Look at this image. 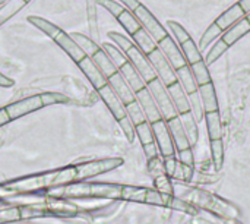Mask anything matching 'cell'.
I'll list each match as a JSON object with an SVG mask.
<instances>
[{
    "instance_id": "cell-1",
    "label": "cell",
    "mask_w": 250,
    "mask_h": 224,
    "mask_svg": "<svg viewBox=\"0 0 250 224\" xmlns=\"http://www.w3.org/2000/svg\"><path fill=\"white\" fill-rule=\"evenodd\" d=\"M123 163L125 161L120 157H110V158L92 160L78 164H69L66 167L6 180L0 183V201L22 197V195L47 192L50 189L64 186L69 183L88 180L100 175L108 173L114 169H119L120 166H123Z\"/></svg>"
},
{
    "instance_id": "cell-2",
    "label": "cell",
    "mask_w": 250,
    "mask_h": 224,
    "mask_svg": "<svg viewBox=\"0 0 250 224\" xmlns=\"http://www.w3.org/2000/svg\"><path fill=\"white\" fill-rule=\"evenodd\" d=\"M47 197L66 198V200H83V198L116 200V201H130V202L164 207L163 195L157 189H151L145 186L122 185V183H105V182L81 180V182L50 189L47 191Z\"/></svg>"
},
{
    "instance_id": "cell-3",
    "label": "cell",
    "mask_w": 250,
    "mask_h": 224,
    "mask_svg": "<svg viewBox=\"0 0 250 224\" xmlns=\"http://www.w3.org/2000/svg\"><path fill=\"white\" fill-rule=\"evenodd\" d=\"M79 211L81 208L66 198L47 197V200L41 202L18 204L15 207L0 210V224L16 223L22 220L42 217H73L79 214Z\"/></svg>"
},
{
    "instance_id": "cell-4",
    "label": "cell",
    "mask_w": 250,
    "mask_h": 224,
    "mask_svg": "<svg viewBox=\"0 0 250 224\" xmlns=\"http://www.w3.org/2000/svg\"><path fill=\"white\" fill-rule=\"evenodd\" d=\"M179 198L190 202L192 205L204 208L224 220H236L240 216V210L234 204H231L230 201H227L212 192H208V191H204L199 188H190Z\"/></svg>"
},
{
    "instance_id": "cell-5",
    "label": "cell",
    "mask_w": 250,
    "mask_h": 224,
    "mask_svg": "<svg viewBox=\"0 0 250 224\" xmlns=\"http://www.w3.org/2000/svg\"><path fill=\"white\" fill-rule=\"evenodd\" d=\"M69 98L60 92H40V94H34L25 98H21L18 101L9 103L6 104V110L10 116V120H18L23 116H28L37 110L50 107V106H56V104H67Z\"/></svg>"
},
{
    "instance_id": "cell-6",
    "label": "cell",
    "mask_w": 250,
    "mask_h": 224,
    "mask_svg": "<svg viewBox=\"0 0 250 224\" xmlns=\"http://www.w3.org/2000/svg\"><path fill=\"white\" fill-rule=\"evenodd\" d=\"M146 88L149 90V92L152 94L161 114H163V119L166 120H170L173 117H177L179 116V112L170 97V92H168V88L167 85H164V82L157 76L155 79L149 81L146 84Z\"/></svg>"
},
{
    "instance_id": "cell-7",
    "label": "cell",
    "mask_w": 250,
    "mask_h": 224,
    "mask_svg": "<svg viewBox=\"0 0 250 224\" xmlns=\"http://www.w3.org/2000/svg\"><path fill=\"white\" fill-rule=\"evenodd\" d=\"M148 59L149 62L152 63L155 72H157V76L164 82V85H171L174 82H177V73H176V69L171 66V63L168 62V59L164 56V53L157 47L155 50H152L149 54H148Z\"/></svg>"
},
{
    "instance_id": "cell-8",
    "label": "cell",
    "mask_w": 250,
    "mask_h": 224,
    "mask_svg": "<svg viewBox=\"0 0 250 224\" xmlns=\"http://www.w3.org/2000/svg\"><path fill=\"white\" fill-rule=\"evenodd\" d=\"M127 59L132 62V65L136 67V70L141 73V76L144 78V81L148 84L149 81L157 78V72L152 66V63L148 59V54H145L136 44H133L130 48H127L126 51Z\"/></svg>"
},
{
    "instance_id": "cell-9",
    "label": "cell",
    "mask_w": 250,
    "mask_h": 224,
    "mask_svg": "<svg viewBox=\"0 0 250 224\" xmlns=\"http://www.w3.org/2000/svg\"><path fill=\"white\" fill-rule=\"evenodd\" d=\"M152 131H154V136H155V142L160 148V154L163 157H170L174 156L176 153V145L171 136V132L168 129V123L166 119L157 120L154 123H151Z\"/></svg>"
},
{
    "instance_id": "cell-10",
    "label": "cell",
    "mask_w": 250,
    "mask_h": 224,
    "mask_svg": "<svg viewBox=\"0 0 250 224\" xmlns=\"http://www.w3.org/2000/svg\"><path fill=\"white\" fill-rule=\"evenodd\" d=\"M133 13H135V16L138 18V21L141 22L142 28H145L157 43L161 41L164 37L168 35L167 29H166V28L160 23V21L149 12V9L145 7L142 3L139 4V7H138Z\"/></svg>"
},
{
    "instance_id": "cell-11",
    "label": "cell",
    "mask_w": 250,
    "mask_h": 224,
    "mask_svg": "<svg viewBox=\"0 0 250 224\" xmlns=\"http://www.w3.org/2000/svg\"><path fill=\"white\" fill-rule=\"evenodd\" d=\"M158 48L164 53V56L168 59V62L171 63V66L174 69H180L188 65V60L182 51V47H179L177 43L170 35H167L161 41H158Z\"/></svg>"
},
{
    "instance_id": "cell-12",
    "label": "cell",
    "mask_w": 250,
    "mask_h": 224,
    "mask_svg": "<svg viewBox=\"0 0 250 224\" xmlns=\"http://www.w3.org/2000/svg\"><path fill=\"white\" fill-rule=\"evenodd\" d=\"M100 95V98L104 101V104L107 106V109L110 110V113L113 114V117L119 122L123 117L127 116L126 113V106L123 104V101L119 98V95L113 91V88L110 85H107L105 88H103L100 92H97Z\"/></svg>"
},
{
    "instance_id": "cell-13",
    "label": "cell",
    "mask_w": 250,
    "mask_h": 224,
    "mask_svg": "<svg viewBox=\"0 0 250 224\" xmlns=\"http://www.w3.org/2000/svg\"><path fill=\"white\" fill-rule=\"evenodd\" d=\"M107 81H108V85L119 95V98L123 101L125 106L129 103H133L136 100V94L133 92V90L129 87V84L126 82V79L123 78V75L119 70H116L114 73L107 76Z\"/></svg>"
},
{
    "instance_id": "cell-14",
    "label": "cell",
    "mask_w": 250,
    "mask_h": 224,
    "mask_svg": "<svg viewBox=\"0 0 250 224\" xmlns=\"http://www.w3.org/2000/svg\"><path fill=\"white\" fill-rule=\"evenodd\" d=\"M136 100L141 104V107L144 109V112H145L146 119H148L149 123H154V122L163 119V114H161V112H160V109H158V106H157L152 94L149 92V90L146 87L144 90H141V91L136 92Z\"/></svg>"
},
{
    "instance_id": "cell-15",
    "label": "cell",
    "mask_w": 250,
    "mask_h": 224,
    "mask_svg": "<svg viewBox=\"0 0 250 224\" xmlns=\"http://www.w3.org/2000/svg\"><path fill=\"white\" fill-rule=\"evenodd\" d=\"M119 72L123 75V78L126 79V82L129 84V87L133 90L135 94L146 87V82L144 81V78L141 76V73L136 70V67L132 65L130 60H127L122 66H119Z\"/></svg>"
},
{
    "instance_id": "cell-16",
    "label": "cell",
    "mask_w": 250,
    "mask_h": 224,
    "mask_svg": "<svg viewBox=\"0 0 250 224\" xmlns=\"http://www.w3.org/2000/svg\"><path fill=\"white\" fill-rule=\"evenodd\" d=\"M168 123V129L171 132V136H173V141H174V145H176V150L177 151H182V150H186V148H190V142H189V138L183 129V125L177 117H173L170 120H167Z\"/></svg>"
},
{
    "instance_id": "cell-17",
    "label": "cell",
    "mask_w": 250,
    "mask_h": 224,
    "mask_svg": "<svg viewBox=\"0 0 250 224\" xmlns=\"http://www.w3.org/2000/svg\"><path fill=\"white\" fill-rule=\"evenodd\" d=\"M246 16V12L242 9V6L239 3L233 4L230 9H227L226 12H223L217 19L215 22L218 23V26L223 29V31H227L230 26H233L236 22H239L240 19H243Z\"/></svg>"
},
{
    "instance_id": "cell-18",
    "label": "cell",
    "mask_w": 250,
    "mask_h": 224,
    "mask_svg": "<svg viewBox=\"0 0 250 224\" xmlns=\"http://www.w3.org/2000/svg\"><path fill=\"white\" fill-rule=\"evenodd\" d=\"M248 32H250V22L248 21V18L245 16L243 19H240L239 22H236L233 26H230L224 35H223V40L226 41V44L229 47H231L233 44H236L240 38H243Z\"/></svg>"
},
{
    "instance_id": "cell-19",
    "label": "cell",
    "mask_w": 250,
    "mask_h": 224,
    "mask_svg": "<svg viewBox=\"0 0 250 224\" xmlns=\"http://www.w3.org/2000/svg\"><path fill=\"white\" fill-rule=\"evenodd\" d=\"M167 88H168L170 97H171V100H173V103H174V106H176L179 114H180V113H185V112H189V110H190L189 98H188V94H186V91L183 90L182 84L177 81V82L168 85Z\"/></svg>"
},
{
    "instance_id": "cell-20",
    "label": "cell",
    "mask_w": 250,
    "mask_h": 224,
    "mask_svg": "<svg viewBox=\"0 0 250 224\" xmlns=\"http://www.w3.org/2000/svg\"><path fill=\"white\" fill-rule=\"evenodd\" d=\"M198 91H199V95L202 98L205 113L207 112H217L218 110V98H217V92H215V87H214L212 81L208 84L199 85Z\"/></svg>"
},
{
    "instance_id": "cell-21",
    "label": "cell",
    "mask_w": 250,
    "mask_h": 224,
    "mask_svg": "<svg viewBox=\"0 0 250 224\" xmlns=\"http://www.w3.org/2000/svg\"><path fill=\"white\" fill-rule=\"evenodd\" d=\"M179 119L183 125V129L189 138V142L190 145H196L198 139H199V129H198V120L195 119V116L192 114V112H185V113H180L179 114Z\"/></svg>"
},
{
    "instance_id": "cell-22",
    "label": "cell",
    "mask_w": 250,
    "mask_h": 224,
    "mask_svg": "<svg viewBox=\"0 0 250 224\" xmlns=\"http://www.w3.org/2000/svg\"><path fill=\"white\" fill-rule=\"evenodd\" d=\"M31 0H6L0 6V26L10 21L16 13H19Z\"/></svg>"
},
{
    "instance_id": "cell-23",
    "label": "cell",
    "mask_w": 250,
    "mask_h": 224,
    "mask_svg": "<svg viewBox=\"0 0 250 224\" xmlns=\"http://www.w3.org/2000/svg\"><path fill=\"white\" fill-rule=\"evenodd\" d=\"M133 43L145 53V54H149L152 50H155L158 47V43L151 37V34L145 29V28H141L138 29L133 35Z\"/></svg>"
},
{
    "instance_id": "cell-24",
    "label": "cell",
    "mask_w": 250,
    "mask_h": 224,
    "mask_svg": "<svg viewBox=\"0 0 250 224\" xmlns=\"http://www.w3.org/2000/svg\"><path fill=\"white\" fill-rule=\"evenodd\" d=\"M176 73H177V79L182 84V87L186 91V94H192V92L198 91L199 85H198V82H196V79H195L189 65H186V66H183L180 69H176Z\"/></svg>"
},
{
    "instance_id": "cell-25",
    "label": "cell",
    "mask_w": 250,
    "mask_h": 224,
    "mask_svg": "<svg viewBox=\"0 0 250 224\" xmlns=\"http://www.w3.org/2000/svg\"><path fill=\"white\" fill-rule=\"evenodd\" d=\"M116 19L119 21V23L125 28V31H126L130 37H132L138 29L142 28V25H141V22L138 21V18L135 16V13L130 12V10L126 9V7L116 16Z\"/></svg>"
},
{
    "instance_id": "cell-26",
    "label": "cell",
    "mask_w": 250,
    "mask_h": 224,
    "mask_svg": "<svg viewBox=\"0 0 250 224\" xmlns=\"http://www.w3.org/2000/svg\"><path fill=\"white\" fill-rule=\"evenodd\" d=\"M205 120H207V126H208L209 139H221L223 138V123H221V116H220L218 110L207 112Z\"/></svg>"
},
{
    "instance_id": "cell-27",
    "label": "cell",
    "mask_w": 250,
    "mask_h": 224,
    "mask_svg": "<svg viewBox=\"0 0 250 224\" xmlns=\"http://www.w3.org/2000/svg\"><path fill=\"white\" fill-rule=\"evenodd\" d=\"M161 195H163V200H164V207H170L173 210H179V211L196 216L195 205H192L190 202H188V201H185V200H182L179 197H174V195H168V194H161Z\"/></svg>"
},
{
    "instance_id": "cell-28",
    "label": "cell",
    "mask_w": 250,
    "mask_h": 224,
    "mask_svg": "<svg viewBox=\"0 0 250 224\" xmlns=\"http://www.w3.org/2000/svg\"><path fill=\"white\" fill-rule=\"evenodd\" d=\"M180 47H182V51H183V54H185V57H186L188 63L193 65V63L199 62V60H204V59H202V54H201L199 47L196 45V43H195L192 38L186 40L183 44H180Z\"/></svg>"
},
{
    "instance_id": "cell-29",
    "label": "cell",
    "mask_w": 250,
    "mask_h": 224,
    "mask_svg": "<svg viewBox=\"0 0 250 224\" xmlns=\"http://www.w3.org/2000/svg\"><path fill=\"white\" fill-rule=\"evenodd\" d=\"M211 157L215 170H221L224 166V142L223 139H211Z\"/></svg>"
},
{
    "instance_id": "cell-30",
    "label": "cell",
    "mask_w": 250,
    "mask_h": 224,
    "mask_svg": "<svg viewBox=\"0 0 250 224\" xmlns=\"http://www.w3.org/2000/svg\"><path fill=\"white\" fill-rule=\"evenodd\" d=\"M190 69H192V73H193L198 85H204V84H208L212 81L209 70H208V65L204 60H199V62L190 65Z\"/></svg>"
},
{
    "instance_id": "cell-31",
    "label": "cell",
    "mask_w": 250,
    "mask_h": 224,
    "mask_svg": "<svg viewBox=\"0 0 250 224\" xmlns=\"http://www.w3.org/2000/svg\"><path fill=\"white\" fill-rule=\"evenodd\" d=\"M126 113H127V116L130 117V120L133 122L135 126H138V125H141L144 122H148L146 114H145L144 109L141 107V104L138 103V100H135L133 103L126 104Z\"/></svg>"
},
{
    "instance_id": "cell-32",
    "label": "cell",
    "mask_w": 250,
    "mask_h": 224,
    "mask_svg": "<svg viewBox=\"0 0 250 224\" xmlns=\"http://www.w3.org/2000/svg\"><path fill=\"white\" fill-rule=\"evenodd\" d=\"M221 32H223V29L218 26V23H217V22H212V23L207 28V31L202 34V37H201V40H199V50H205L214 40H217V38L221 35Z\"/></svg>"
},
{
    "instance_id": "cell-33",
    "label": "cell",
    "mask_w": 250,
    "mask_h": 224,
    "mask_svg": "<svg viewBox=\"0 0 250 224\" xmlns=\"http://www.w3.org/2000/svg\"><path fill=\"white\" fill-rule=\"evenodd\" d=\"M188 98H189V106H190L192 114L195 116V119L198 122H202L204 117H205V109H204V104H202V98L199 95V91L192 92V94H188Z\"/></svg>"
},
{
    "instance_id": "cell-34",
    "label": "cell",
    "mask_w": 250,
    "mask_h": 224,
    "mask_svg": "<svg viewBox=\"0 0 250 224\" xmlns=\"http://www.w3.org/2000/svg\"><path fill=\"white\" fill-rule=\"evenodd\" d=\"M136 136L139 138L141 144L142 145H146V144H151L155 141V136H154V131H152V126L149 122H144L141 125L136 126Z\"/></svg>"
},
{
    "instance_id": "cell-35",
    "label": "cell",
    "mask_w": 250,
    "mask_h": 224,
    "mask_svg": "<svg viewBox=\"0 0 250 224\" xmlns=\"http://www.w3.org/2000/svg\"><path fill=\"white\" fill-rule=\"evenodd\" d=\"M103 48L105 50V53L110 56V59L114 62V65H116L117 67H119V66H122L125 62H127V60H129L125 51H122L119 47H116V45H113V44H110V43H105V44L103 45Z\"/></svg>"
},
{
    "instance_id": "cell-36",
    "label": "cell",
    "mask_w": 250,
    "mask_h": 224,
    "mask_svg": "<svg viewBox=\"0 0 250 224\" xmlns=\"http://www.w3.org/2000/svg\"><path fill=\"white\" fill-rule=\"evenodd\" d=\"M227 50H229V45L226 44V41H224L223 38L218 40V41H215V44L212 45V48L208 51V56H207V59H205V63H207V65L214 63V62L218 60Z\"/></svg>"
},
{
    "instance_id": "cell-37",
    "label": "cell",
    "mask_w": 250,
    "mask_h": 224,
    "mask_svg": "<svg viewBox=\"0 0 250 224\" xmlns=\"http://www.w3.org/2000/svg\"><path fill=\"white\" fill-rule=\"evenodd\" d=\"M154 186L160 194H168V195H174V188H173V182L171 178L167 175L158 176L154 179Z\"/></svg>"
},
{
    "instance_id": "cell-38",
    "label": "cell",
    "mask_w": 250,
    "mask_h": 224,
    "mask_svg": "<svg viewBox=\"0 0 250 224\" xmlns=\"http://www.w3.org/2000/svg\"><path fill=\"white\" fill-rule=\"evenodd\" d=\"M117 123H119V126L122 128L123 134L126 135L127 141H129V142H133V139H135V136H136V126L133 125V122L130 120V117L126 116V117H123L122 120H119Z\"/></svg>"
},
{
    "instance_id": "cell-39",
    "label": "cell",
    "mask_w": 250,
    "mask_h": 224,
    "mask_svg": "<svg viewBox=\"0 0 250 224\" xmlns=\"http://www.w3.org/2000/svg\"><path fill=\"white\" fill-rule=\"evenodd\" d=\"M148 172H149V175H151L154 179H155V178H158V176L166 175L164 161L160 158V156H158V157H155V158L148 160Z\"/></svg>"
},
{
    "instance_id": "cell-40",
    "label": "cell",
    "mask_w": 250,
    "mask_h": 224,
    "mask_svg": "<svg viewBox=\"0 0 250 224\" xmlns=\"http://www.w3.org/2000/svg\"><path fill=\"white\" fill-rule=\"evenodd\" d=\"M168 26H170V29L173 31V34H174V37H176V40L179 41V44H183L186 40H189L190 38V35H189V32L179 23V22H176V21H170L168 22Z\"/></svg>"
},
{
    "instance_id": "cell-41",
    "label": "cell",
    "mask_w": 250,
    "mask_h": 224,
    "mask_svg": "<svg viewBox=\"0 0 250 224\" xmlns=\"http://www.w3.org/2000/svg\"><path fill=\"white\" fill-rule=\"evenodd\" d=\"M108 38L113 40L122 51H126L127 48H130L135 44L132 40H129L127 37H125V35H122L119 32H108Z\"/></svg>"
},
{
    "instance_id": "cell-42",
    "label": "cell",
    "mask_w": 250,
    "mask_h": 224,
    "mask_svg": "<svg viewBox=\"0 0 250 224\" xmlns=\"http://www.w3.org/2000/svg\"><path fill=\"white\" fill-rule=\"evenodd\" d=\"M97 3H98L100 6H103L104 9H107L114 18L125 9V6H123L122 3L114 1V0H97Z\"/></svg>"
},
{
    "instance_id": "cell-43",
    "label": "cell",
    "mask_w": 250,
    "mask_h": 224,
    "mask_svg": "<svg viewBox=\"0 0 250 224\" xmlns=\"http://www.w3.org/2000/svg\"><path fill=\"white\" fill-rule=\"evenodd\" d=\"M177 153H179V161L180 163L195 167V158H193L192 148H186V150H182V151H177Z\"/></svg>"
},
{
    "instance_id": "cell-44",
    "label": "cell",
    "mask_w": 250,
    "mask_h": 224,
    "mask_svg": "<svg viewBox=\"0 0 250 224\" xmlns=\"http://www.w3.org/2000/svg\"><path fill=\"white\" fill-rule=\"evenodd\" d=\"M142 147H144L145 157H146L148 160L155 158V157H158V156H160V148H158V145H157V142H155V141H154V142H151V144L142 145Z\"/></svg>"
},
{
    "instance_id": "cell-45",
    "label": "cell",
    "mask_w": 250,
    "mask_h": 224,
    "mask_svg": "<svg viewBox=\"0 0 250 224\" xmlns=\"http://www.w3.org/2000/svg\"><path fill=\"white\" fill-rule=\"evenodd\" d=\"M177 158L174 156H170V157H164V167H166V175L173 178L174 175V170H176V166H177Z\"/></svg>"
},
{
    "instance_id": "cell-46",
    "label": "cell",
    "mask_w": 250,
    "mask_h": 224,
    "mask_svg": "<svg viewBox=\"0 0 250 224\" xmlns=\"http://www.w3.org/2000/svg\"><path fill=\"white\" fill-rule=\"evenodd\" d=\"M126 9H129L130 12H135L138 7H139V4H141V1L139 0H119Z\"/></svg>"
},
{
    "instance_id": "cell-47",
    "label": "cell",
    "mask_w": 250,
    "mask_h": 224,
    "mask_svg": "<svg viewBox=\"0 0 250 224\" xmlns=\"http://www.w3.org/2000/svg\"><path fill=\"white\" fill-rule=\"evenodd\" d=\"M13 85H15V81H13L12 78L6 76L4 73L0 72V87H1V88H10V87H13Z\"/></svg>"
},
{
    "instance_id": "cell-48",
    "label": "cell",
    "mask_w": 250,
    "mask_h": 224,
    "mask_svg": "<svg viewBox=\"0 0 250 224\" xmlns=\"http://www.w3.org/2000/svg\"><path fill=\"white\" fill-rule=\"evenodd\" d=\"M9 122H12V120H10V116L6 110V107H0V128L7 125Z\"/></svg>"
},
{
    "instance_id": "cell-49",
    "label": "cell",
    "mask_w": 250,
    "mask_h": 224,
    "mask_svg": "<svg viewBox=\"0 0 250 224\" xmlns=\"http://www.w3.org/2000/svg\"><path fill=\"white\" fill-rule=\"evenodd\" d=\"M239 4L242 6V9H243V10L246 12V15H248L250 12V0H240Z\"/></svg>"
},
{
    "instance_id": "cell-50",
    "label": "cell",
    "mask_w": 250,
    "mask_h": 224,
    "mask_svg": "<svg viewBox=\"0 0 250 224\" xmlns=\"http://www.w3.org/2000/svg\"><path fill=\"white\" fill-rule=\"evenodd\" d=\"M224 224H242V223H240V222L236 219V220H226V222H224Z\"/></svg>"
},
{
    "instance_id": "cell-51",
    "label": "cell",
    "mask_w": 250,
    "mask_h": 224,
    "mask_svg": "<svg viewBox=\"0 0 250 224\" xmlns=\"http://www.w3.org/2000/svg\"><path fill=\"white\" fill-rule=\"evenodd\" d=\"M246 18H248V21H249V22H250V12H249V13H248V16H246Z\"/></svg>"
},
{
    "instance_id": "cell-52",
    "label": "cell",
    "mask_w": 250,
    "mask_h": 224,
    "mask_svg": "<svg viewBox=\"0 0 250 224\" xmlns=\"http://www.w3.org/2000/svg\"><path fill=\"white\" fill-rule=\"evenodd\" d=\"M4 1H6V0H0V6H1V4H3Z\"/></svg>"
}]
</instances>
